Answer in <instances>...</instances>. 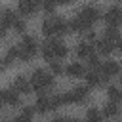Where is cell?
I'll return each instance as SVG.
<instances>
[{
  "label": "cell",
  "instance_id": "obj_20",
  "mask_svg": "<svg viewBox=\"0 0 122 122\" xmlns=\"http://www.w3.org/2000/svg\"><path fill=\"white\" fill-rule=\"evenodd\" d=\"M34 114V107H23V111L19 112V116L15 118V122H30Z\"/></svg>",
  "mask_w": 122,
  "mask_h": 122
},
{
  "label": "cell",
  "instance_id": "obj_24",
  "mask_svg": "<svg viewBox=\"0 0 122 122\" xmlns=\"http://www.w3.org/2000/svg\"><path fill=\"white\" fill-rule=\"evenodd\" d=\"M105 38H109V40H112V42L118 44V40H120L118 29H116V27H107V30H105Z\"/></svg>",
  "mask_w": 122,
  "mask_h": 122
},
{
  "label": "cell",
  "instance_id": "obj_4",
  "mask_svg": "<svg viewBox=\"0 0 122 122\" xmlns=\"http://www.w3.org/2000/svg\"><path fill=\"white\" fill-rule=\"evenodd\" d=\"M65 103H84L88 99V88L86 86H76L69 92H63Z\"/></svg>",
  "mask_w": 122,
  "mask_h": 122
},
{
  "label": "cell",
  "instance_id": "obj_37",
  "mask_svg": "<svg viewBox=\"0 0 122 122\" xmlns=\"http://www.w3.org/2000/svg\"><path fill=\"white\" fill-rule=\"evenodd\" d=\"M2 103H4V101H2V99H0V105H2Z\"/></svg>",
  "mask_w": 122,
  "mask_h": 122
},
{
  "label": "cell",
  "instance_id": "obj_5",
  "mask_svg": "<svg viewBox=\"0 0 122 122\" xmlns=\"http://www.w3.org/2000/svg\"><path fill=\"white\" fill-rule=\"evenodd\" d=\"M80 19H84L88 25H93L99 17H101V11H99V8L97 6H92V4H88V6H84L78 13H76Z\"/></svg>",
  "mask_w": 122,
  "mask_h": 122
},
{
  "label": "cell",
  "instance_id": "obj_32",
  "mask_svg": "<svg viewBox=\"0 0 122 122\" xmlns=\"http://www.w3.org/2000/svg\"><path fill=\"white\" fill-rule=\"evenodd\" d=\"M65 122H80V120H78V118H74V116H67V118H65Z\"/></svg>",
  "mask_w": 122,
  "mask_h": 122
},
{
  "label": "cell",
  "instance_id": "obj_35",
  "mask_svg": "<svg viewBox=\"0 0 122 122\" xmlns=\"http://www.w3.org/2000/svg\"><path fill=\"white\" fill-rule=\"evenodd\" d=\"M61 4H69V2H72V0H59Z\"/></svg>",
  "mask_w": 122,
  "mask_h": 122
},
{
  "label": "cell",
  "instance_id": "obj_27",
  "mask_svg": "<svg viewBox=\"0 0 122 122\" xmlns=\"http://www.w3.org/2000/svg\"><path fill=\"white\" fill-rule=\"evenodd\" d=\"M61 105H65V99H63V93H57L51 97V109H59Z\"/></svg>",
  "mask_w": 122,
  "mask_h": 122
},
{
  "label": "cell",
  "instance_id": "obj_29",
  "mask_svg": "<svg viewBox=\"0 0 122 122\" xmlns=\"http://www.w3.org/2000/svg\"><path fill=\"white\" fill-rule=\"evenodd\" d=\"M63 71V67H61V63L59 61H51V72H55V74H59Z\"/></svg>",
  "mask_w": 122,
  "mask_h": 122
},
{
  "label": "cell",
  "instance_id": "obj_26",
  "mask_svg": "<svg viewBox=\"0 0 122 122\" xmlns=\"http://www.w3.org/2000/svg\"><path fill=\"white\" fill-rule=\"evenodd\" d=\"M88 65H90V69H101V61H99V57L95 53H92L88 57Z\"/></svg>",
  "mask_w": 122,
  "mask_h": 122
},
{
  "label": "cell",
  "instance_id": "obj_2",
  "mask_svg": "<svg viewBox=\"0 0 122 122\" xmlns=\"http://www.w3.org/2000/svg\"><path fill=\"white\" fill-rule=\"evenodd\" d=\"M42 32L46 36H61L71 32V25L61 17H50L42 23Z\"/></svg>",
  "mask_w": 122,
  "mask_h": 122
},
{
  "label": "cell",
  "instance_id": "obj_33",
  "mask_svg": "<svg viewBox=\"0 0 122 122\" xmlns=\"http://www.w3.org/2000/svg\"><path fill=\"white\" fill-rule=\"evenodd\" d=\"M50 122H65V118H61V116H55L53 120H50Z\"/></svg>",
  "mask_w": 122,
  "mask_h": 122
},
{
  "label": "cell",
  "instance_id": "obj_14",
  "mask_svg": "<svg viewBox=\"0 0 122 122\" xmlns=\"http://www.w3.org/2000/svg\"><path fill=\"white\" fill-rule=\"evenodd\" d=\"M71 25V30H74V32H88V30H92V25H88L84 19H80L78 15L76 17H72V21L69 23Z\"/></svg>",
  "mask_w": 122,
  "mask_h": 122
},
{
  "label": "cell",
  "instance_id": "obj_28",
  "mask_svg": "<svg viewBox=\"0 0 122 122\" xmlns=\"http://www.w3.org/2000/svg\"><path fill=\"white\" fill-rule=\"evenodd\" d=\"M15 32H25V21L23 19H15V23H13V27H11Z\"/></svg>",
  "mask_w": 122,
  "mask_h": 122
},
{
  "label": "cell",
  "instance_id": "obj_21",
  "mask_svg": "<svg viewBox=\"0 0 122 122\" xmlns=\"http://www.w3.org/2000/svg\"><path fill=\"white\" fill-rule=\"evenodd\" d=\"M107 95H109L111 101H114V103H122V92H120L116 86H109V88H107Z\"/></svg>",
  "mask_w": 122,
  "mask_h": 122
},
{
  "label": "cell",
  "instance_id": "obj_25",
  "mask_svg": "<svg viewBox=\"0 0 122 122\" xmlns=\"http://www.w3.org/2000/svg\"><path fill=\"white\" fill-rule=\"evenodd\" d=\"M57 4H59V0H42V8H44V11H48V13H51Z\"/></svg>",
  "mask_w": 122,
  "mask_h": 122
},
{
  "label": "cell",
  "instance_id": "obj_8",
  "mask_svg": "<svg viewBox=\"0 0 122 122\" xmlns=\"http://www.w3.org/2000/svg\"><path fill=\"white\" fill-rule=\"evenodd\" d=\"M105 21H107L109 27H116L118 23H122V10H120L118 6L109 8L107 13H105Z\"/></svg>",
  "mask_w": 122,
  "mask_h": 122
},
{
  "label": "cell",
  "instance_id": "obj_18",
  "mask_svg": "<svg viewBox=\"0 0 122 122\" xmlns=\"http://www.w3.org/2000/svg\"><path fill=\"white\" fill-rule=\"evenodd\" d=\"M65 71H67V74H69L71 78H80V76H84V72H86V71H84V67H82L78 61L71 63V65H69Z\"/></svg>",
  "mask_w": 122,
  "mask_h": 122
},
{
  "label": "cell",
  "instance_id": "obj_9",
  "mask_svg": "<svg viewBox=\"0 0 122 122\" xmlns=\"http://www.w3.org/2000/svg\"><path fill=\"white\" fill-rule=\"evenodd\" d=\"M48 44H50V48H51V53H53V57H55V59H63V57L69 53L67 46H65L61 40H55V38H51V40H48Z\"/></svg>",
  "mask_w": 122,
  "mask_h": 122
},
{
  "label": "cell",
  "instance_id": "obj_11",
  "mask_svg": "<svg viewBox=\"0 0 122 122\" xmlns=\"http://www.w3.org/2000/svg\"><path fill=\"white\" fill-rule=\"evenodd\" d=\"M13 88H15L19 93H29V92L32 90L30 80H29L27 76H23V74H19V76H15V78H13Z\"/></svg>",
  "mask_w": 122,
  "mask_h": 122
},
{
  "label": "cell",
  "instance_id": "obj_3",
  "mask_svg": "<svg viewBox=\"0 0 122 122\" xmlns=\"http://www.w3.org/2000/svg\"><path fill=\"white\" fill-rule=\"evenodd\" d=\"M19 48H21L19 61L27 63V61H30V59L34 57L36 48H38V42H36V38H34L32 34H25V36H23V40H21V44H19Z\"/></svg>",
  "mask_w": 122,
  "mask_h": 122
},
{
  "label": "cell",
  "instance_id": "obj_7",
  "mask_svg": "<svg viewBox=\"0 0 122 122\" xmlns=\"http://www.w3.org/2000/svg\"><path fill=\"white\" fill-rule=\"evenodd\" d=\"M42 0H19V11L23 15H34L40 8Z\"/></svg>",
  "mask_w": 122,
  "mask_h": 122
},
{
  "label": "cell",
  "instance_id": "obj_16",
  "mask_svg": "<svg viewBox=\"0 0 122 122\" xmlns=\"http://www.w3.org/2000/svg\"><path fill=\"white\" fill-rule=\"evenodd\" d=\"M34 111H38V112H46V111H51V97H48V95H38V99H36V103H34Z\"/></svg>",
  "mask_w": 122,
  "mask_h": 122
},
{
  "label": "cell",
  "instance_id": "obj_34",
  "mask_svg": "<svg viewBox=\"0 0 122 122\" xmlns=\"http://www.w3.org/2000/svg\"><path fill=\"white\" fill-rule=\"evenodd\" d=\"M116 46H118V50H120V51H122V38H120V40H118V44H116Z\"/></svg>",
  "mask_w": 122,
  "mask_h": 122
},
{
  "label": "cell",
  "instance_id": "obj_30",
  "mask_svg": "<svg viewBox=\"0 0 122 122\" xmlns=\"http://www.w3.org/2000/svg\"><path fill=\"white\" fill-rule=\"evenodd\" d=\"M6 29H8V27H4V25L0 23V38H4V36H6Z\"/></svg>",
  "mask_w": 122,
  "mask_h": 122
},
{
  "label": "cell",
  "instance_id": "obj_19",
  "mask_svg": "<svg viewBox=\"0 0 122 122\" xmlns=\"http://www.w3.org/2000/svg\"><path fill=\"white\" fill-rule=\"evenodd\" d=\"M19 53H21V48L19 46H10L8 48V51H6V63L10 65V63H13L15 59H19Z\"/></svg>",
  "mask_w": 122,
  "mask_h": 122
},
{
  "label": "cell",
  "instance_id": "obj_6",
  "mask_svg": "<svg viewBox=\"0 0 122 122\" xmlns=\"http://www.w3.org/2000/svg\"><path fill=\"white\" fill-rule=\"evenodd\" d=\"M0 99H2L4 103L11 105V107H15V105H19V103H21L19 93H17V90H15V88H6V90H0Z\"/></svg>",
  "mask_w": 122,
  "mask_h": 122
},
{
  "label": "cell",
  "instance_id": "obj_1",
  "mask_svg": "<svg viewBox=\"0 0 122 122\" xmlns=\"http://www.w3.org/2000/svg\"><path fill=\"white\" fill-rule=\"evenodd\" d=\"M30 86H32L34 92H38L42 95L46 90L53 88V76L46 69H34L32 71V76H30Z\"/></svg>",
  "mask_w": 122,
  "mask_h": 122
},
{
  "label": "cell",
  "instance_id": "obj_15",
  "mask_svg": "<svg viewBox=\"0 0 122 122\" xmlns=\"http://www.w3.org/2000/svg\"><path fill=\"white\" fill-rule=\"evenodd\" d=\"M114 46H116V42H112V40H109V38H101V40H97V44H95V48H97V51L99 53H103V55H107V53H111L112 50H114Z\"/></svg>",
  "mask_w": 122,
  "mask_h": 122
},
{
  "label": "cell",
  "instance_id": "obj_12",
  "mask_svg": "<svg viewBox=\"0 0 122 122\" xmlns=\"http://www.w3.org/2000/svg\"><path fill=\"white\" fill-rule=\"evenodd\" d=\"M74 51H76V55H78L80 59H88V57L93 53V46H92V42L82 40V42H78V44H76Z\"/></svg>",
  "mask_w": 122,
  "mask_h": 122
},
{
  "label": "cell",
  "instance_id": "obj_23",
  "mask_svg": "<svg viewBox=\"0 0 122 122\" xmlns=\"http://www.w3.org/2000/svg\"><path fill=\"white\" fill-rule=\"evenodd\" d=\"M103 120V114L97 111V109H88V112H86V122H101Z\"/></svg>",
  "mask_w": 122,
  "mask_h": 122
},
{
  "label": "cell",
  "instance_id": "obj_10",
  "mask_svg": "<svg viewBox=\"0 0 122 122\" xmlns=\"http://www.w3.org/2000/svg\"><path fill=\"white\" fill-rule=\"evenodd\" d=\"M99 71L103 72V76L111 78V76H116V74L120 72V65H118L116 61H112V59H109V61H105V63L101 65V69H99Z\"/></svg>",
  "mask_w": 122,
  "mask_h": 122
},
{
  "label": "cell",
  "instance_id": "obj_17",
  "mask_svg": "<svg viewBox=\"0 0 122 122\" xmlns=\"http://www.w3.org/2000/svg\"><path fill=\"white\" fill-rule=\"evenodd\" d=\"M15 13H13V10H10V8H4L2 11H0V23L4 25V27H13V23H15Z\"/></svg>",
  "mask_w": 122,
  "mask_h": 122
},
{
  "label": "cell",
  "instance_id": "obj_36",
  "mask_svg": "<svg viewBox=\"0 0 122 122\" xmlns=\"http://www.w3.org/2000/svg\"><path fill=\"white\" fill-rule=\"evenodd\" d=\"M2 122H15V120H2Z\"/></svg>",
  "mask_w": 122,
  "mask_h": 122
},
{
  "label": "cell",
  "instance_id": "obj_31",
  "mask_svg": "<svg viewBox=\"0 0 122 122\" xmlns=\"http://www.w3.org/2000/svg\"><path fill=\"white\" fill-rule=\"evenodd\" d=\"M6 67H8V63H6V59H0V72H2V71H4Z\"/></svg>",
  "mask_w": 122,
  "mask_h": 122
},
{
  "label": "cell",
  "instance_id": "obj_22",
  "mask_svg": "<svg viewBox=\"0 0 122 122\" xmlns=\"http://www.w3.org/2000/svg\"><path fill=\"white\" fill-rule=\"evenodd\" d=\"M118 111H120V109H118V103H114V101H109V103L105 105V109H103V114L111 118V116H116V114H118Z\"/></svg>",
  "mask_w": 122,
  "mask_h": 122
},
{
  "label": "cell",
  "instance_id": "obj_13",
  "mask_svg": "<svg viewBox=\"0 0 122 122\" xmlns=\"http://www.w3.org/2000/svg\"><path fill=\"white\" fill-rule=\"evenodd\" d=\"M86 80H88V84L90 86H101L105 80H109L107 76H103V72L101 71H95V69H92L88 74H86Z\"/></svg>",
  "mask_w": 122,
  "mask_h": 122
}]
</instances>
